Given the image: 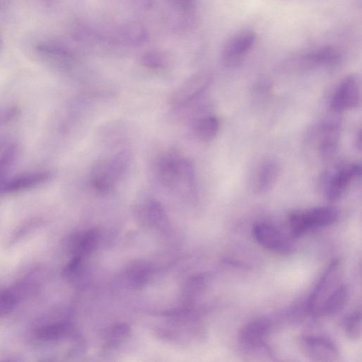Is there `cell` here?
I'll return each instance as SVG.
<instances>
[{
    "mask_svg": "<svg viewBox=\"0 0 362 362\" xmlns=\"http://www.w3.org/2000/svg\"><path fill=\"white\" fill-rule=\"evenodd\" d=\"M130 163L131 153L128 151L95 161L90 173L91 187L100 194L110 193L126 173Z\"/></svg>",
    "mask_w": 362,
    "mask_h": 362,
    "instance_id": "1",
    "label": "cell"
},
{
    "mask_svg": "<svg viewBox=\"0 0 362 362\" xmlns=\"http://www.w3.org/2000/svg\"><path fill=\"white\" fill-rule=\"evenodd\" d=\"M341 61L342 54L338 49L325 46L290 55L279 63L276 69L281 74H296L321 66H334Z\"/></svg>",
    "mask_w": 362,
    "mask_h": 362,
    "instance_id": "2",
    "label": "cell"
},
{
    "mask_svg": "<svg viewBox=\"0 0 362 362\" xmlns=\"http://www.w3.org/2000/svg\"><path fill=\"white\" fill-rule=\"evenodd\" d=\"M338 211L332 206H317L308 210H295L286 216L291 235L298 238L316 228L332 225L339 218Z\"/></svg>",
    "mask_w": 362,
    "mask_h": 362,
    "instance_id": "3",
    "label": "cell"
},
{
    "mask_svg": "<svg viewBox=\"0 0 362 362\" xmlns=\"http://www.w3.org/2000/svg\"><path fill=\"white\" fill-rule=\"evenodd\" d=\"M342 272L341 259L334 258L324 271L308 299L307 310L310 314L320 315L325 300L341 284Z\"/></svg>",
    "mask_w": 362,
    "mask_h": 362,
    "instance_id": "4",
    "label": "cell"
},
{
    "mask_svg": "<svg viewBox=\"0 0 362 362\" xmlns=\"http://www.w3.org/2000/svg\"><path fill=\"white\" fill-rule=\"evenodd\" d=\"M298 345L302 354L311 361L331 362L339 356L337 344L324 335H303L299 339Z\"/></svg>",
    "mask_w": 362,
    "mask_h": 362,
    "instance_id": "5",
    "label": "cell"
},
{
    "mask_svg": "<svg viewBox=\"0 0 362 362\" xmlns=\"http://www.w3.org/2000/svg\"><path fill=\"white\" fill-rule=\"evenodd\" d=\"M211 81L212 74L207 70L192 74L173 92L170 103L175 107L188 104L202 94L210 86Z\"/></svg>",
    "mask_w": 362,
    "mask_h": 362,
    "instance_id": "6",
    "label": "cell"
},
{
    "mask_svg": "<svg viewBox=\"0 0 362 362\" xmlns=\"http://www.w3.org/2000/svg\"><path fill=\"white\" fill-rule=\"evenodd\" d=\"M361 85L358 75L346 76L339 83L330 100V107L335 112L356 107L360 103Z\"/></svg>",
    "mask_w": 362,
    "mask_h": 362,
    "instance_id": "7",
    "label": "cell"
},
{
    "mask_svg": "<svg viewBox=\"0 0 362 362\" xmlns=\"http://www.w3.org/2000/svg\"><path fill=\"white\" fill-rule=\"evenodd\" d=\"M252 234L259 245L271 252L279 255H288L293 251V245L289 239L271 224H255L252 228Z\"/></svg>",
    "mask_w": 362,
    "mask_h": 362,
    "instance_id": "8",
    "label": "cell"
},
{
    "mask_svg": "<svg viewBox=\"0 0 362 362\" xmlns=\"http://www.w3.org/2000/svg\"><path fill=\"white\" fill-rule=\"evenodd\" d=\"M361 172L359 163H350L336 169L325 180V194L327 200L334 202L344 193L350 183L360 176Z\"/></svg>",
    "mask_w": 362,
    "mask_h": 362,
    "instance_id": "9",
    "label": "cell"
},
{
    "mask_svg": "<svg viewBox=\"0 0 362 362\" xmlns=\"http://www.w3.org/2000/svg\"><path fill=\"white\" fill-rule=\"evenodd\" d=\"M54 176L50 170H36L7 177L0 185V195L27 191L49 182Z\"/></svg>",
    "mask_w": 362,
    "mask_h": 362,
    "instance_id": "10",
    "label": "cell"
},
{
    "mask_svg": "<svg viewBox=\"0 0 362 362\" xmlns=\"http://www.w3.org/2000/svg\"><path fill=\"white\" fill-rule=\"evenodd\" d=\"M257 39L256 33L251 30L239 31L229 38L223 46L222 58L228 65L237 64L252 49Z\"/></svg>",
    "mask_w": 362,
    "mask_h": 362,
    "instance_id": "11",
    "label": "cell"
},
{
    "mask_svg": "<svg viewBox=\"0 0 362 362\" xmlns=\"http://www.w3.org/2000/svg\"><path fill=\"white\" fill-rule=\"evenodd\" d=\"M341 134V126L333 119L325 121L315 132L316 148L322 160H329L335 154Z\"/></svg>",
    "mask_w": 362,
    "mask_h": 362,
    "instance_id": "12",
    "label": "cell"
},
{
    "mask_svg": "<svg viewBox=\"0 0 362 362\" xmlns=\"http://www.w3.org/2000/svg\"><path fill=\"white\" fill-rule=\"evenodd\" d=\"M281 173V165L274 158L263 159L256 168L252 180V189L257 194L269 192L276 185Z\"/></svg>",
    "mask_w": 362,
    "mask_h": 362,
    "instance_id": "13",
    "label": "cell"
},
{
    "mask_svg": "<svg viewBox=\"0 0 362 362\" xmlns=\"http://www.w3.org/2000/svg\"><path fill=\"white\" fill-rule=\"evenodd\" d=\"M183 158L175 150H170L163 154L157 163V175L160 182L165 187L177 185Z\"/></svg>",
    "mask_w": 362,
    "mask_h": 362,
    "instance_id": "14",
    "label": "cell"
},
{
    "mask_svg": "<svg viewBox=\"0 0 362 362\" xmlns=\"http://www.w3.org/2000/svg\"><path fill=\"white\" fill-rule=\"evenodd\" d=\"M35 51L42 59L57 66H67L72 61V54L64 44L49 40L39 42Z\"/></svg>",
    "mask_w": 362,
    "mask_h": 362,
    "instance_id": "15",
    "label": "cell"
},
{
    "mask_svg": "<svg viewBox=\"0 0 362 362\" xmlns=\"http://www.w3.org/2000/svg\"><path fill=\"white\" fill-rule=\"evenodd\" d=\"M272 327L271 320L266 317L256 318L248 322L239 332V344L265 342Z\"/></svg>",
    "mask_w": 362,
    "mask_h": 362,
    "instance_id": "16",
    "label": "cell"
},
{
    "mask_svg": "<svg viewBox=\"0 0 362 362\" xmlns=\"http://www.w3.org/2000/svg\"><path fill=\"white\" fill-rule=\"evenodd\" d=\"M240 356L247 361H264L274 360V353L267 342L239 344Z\"/></svg>",
    "mask_w": 362,
    "mask_h": 362,
    "instance_id": "17",
    "label": "cell"
},
{
    "mask_svg": "<svg viewBox=\"0 0 362 362\" xmlns=\"http://www.w3.org/2000/svg\"><path fill=\"white\" fill-rule=\"evenodd\" d=\"M349 297V288L341 284L325 300L320 315H332L340 312L346 303Z\"/></svg>",
    "mask_w": 362,
    "mask_h": 362,
    "instance_id": "18",
    "label": "cell"
},
{
    "mask_svg": "<svg viewBox=\"0 0 362 362\" xmlns=\"http://www.w3.org/2000/svg\"><path fill=\"white\" fill-rule=\"evenodd\" d=\"M194 127L195 134L198 139L204 142H209L218 134L219 121L214 115H206L198 119Z\"/></svg>",
    "mask_w": 362,
    "mask_h": 362,
    "instance_id": "19",
    "label": "cell"
},
{
    "mask_svg": "<svg viewBox=\"0 0 362 362\" xmlns=\"http://www.w3.org/2000/svg\"><path fill=\"white\" fill-rule=\"evenodd\" d=\"M147 37L145 28L136 23H127L118 31L119 40L126 45H140L147 40Z\"/></svg>",
    "mask_w": 362,
    "mask_h": 362,
    "instance_id": "20",
    "label": "cell"
},
{
    "mask_svg": "<svg viewBox=\"0 0 362 362\" xmlns=\"http://www.w3.org/2000/svg\"><path fill=\"white\" fill-rule=\"evenodd\" d=\"M96 243L97 233L94 230H90L77 236L71 247L74 257L81 259L83 256L89 254L95 247Z\"/></svg>",
    "mask_w": 362,
    "mask_h": 362,
    "instance_id": "21",
    "label": "cell"
},
{
    "mask_svg": "<svg viewBox=\"0 0 362 362\" xmlns=\"http://www.w3.org/2000/svg\"><path fill=\"white\" fill-rule=\"evenodd\" d=\"M343 329L346 336L352 341H357L361 334V314L360 310L346 315L343 320Z\"/></svg>",
    "mask_w": 362,
    "mask_h": 362,
    "instance_id": "22",
    "label": "cell"
},
{
    "mask_svg": "<svg viewBox=\"0 0 362 362\" xmlns=\"http://www.w3.org/2000/svg\"><path fill=\"white\" fill-rule=\"evenodd\" d=\"M18 156V148L16 144L9 145L0 155V185L8 177V173Z\"/></svg>",
    "mask_w": 362,
    "mask_h": 362,
    "instance_id": "23",
    "label": "cell"
},
{
    "mask_svg": "<svg viewBox=\"0 0 362 362\" xmlns=\"http://www.w3.org/2000/svg\"><path fill=\"white\" fill-rule=\"evenodd\" d=\"M20 296L16 287L11 291L0 289V317L8 314L15 308Z\"/></svg>",
    "mask_w": 362,
    "mask_h": 362,
    "instance_id": "24",
    "label": "cell"
},
{
    "mask_svg": "<svg viewBox=\"0 0 362 362\" xmlns=\"http://www.w3.org/2000/svg\"><path fill=\"white\" fill-rule=\"evenodd\" d=\"M140 61L142 65L151 69H161L165 68L167 64V59L164 54L158 51L144 53Z\"/></svg>",
    "mask_w": 362,
    "mask_h": 362,
    "instance_id": "25",
    "label": "cell"
},
{
    "mask_svg": "<svg viewBox=\"0 0 362 362\" xmlns=\"http://www.w3.org/2000/svg\"><path fill=\"white\" fill-rule=\"evenodd\" d=\"M18 109L16 107H8L0 110V125L12 120L16 115Z\"/></svg>",
    "mask_w": 362,
    "mask_h": 362,
    "instance_id": "26",
    "label": "cell"
},
{
    "mask_svg": "<svg viewBox=\"0 0 362 362\" xmlns=\"http://www.w3.org/2000/svg\"><path fill=\"white\" fill-rule=\"evenodd\" d=\"M176 8L182 11H190L195 6V0H168Z\"/></svg>",
    "mask_w": 362,
    "mask_h": 362,
    "instance_id": "27",
    "label": "cell"
},
{
    "mask_svg": "<svg viewBox=\"0 0 362 362\" xmlns=\"http://www.w3.org/2000/svg\"><path fill=\"white\" fill-rule=\"evenodd\" d=\"M1 42H2V40H1V35H0V47H1Z\"/></svg>",
    "mask_w": 362,
    "mask_h": 362,
    "instance_id": "28",
    "label": "cell"
}]
</instances>
